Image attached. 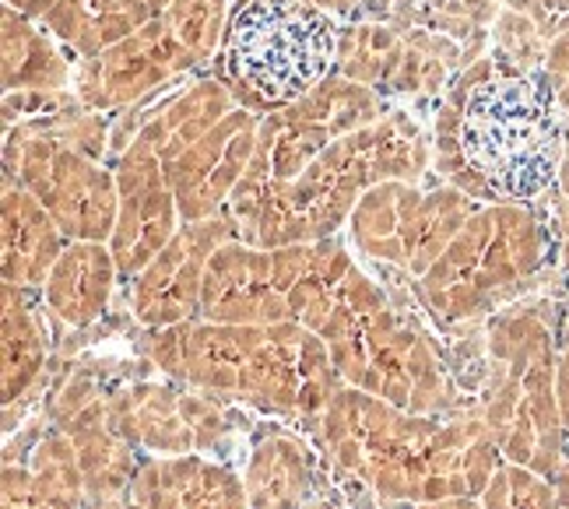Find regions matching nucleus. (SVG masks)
Returning a JSON list of instances; mask_svg holds the SVG:
<instances>
[{
    "label": "nucleus",
    "mask_w": 569,
    "mask_h": 509,
    "mask_svg": "<svg viewBox=\"0 0 569 509\" xmlns=\"http://www.w3.org/2000/svg\"><path fill=\"white\" fill-rule=\"evenodd\" d=\"M471 214L475 208L453 190L419 197L401 183H383L359 201L352 239L366 257L398 263L422 278Z\"/></svg>",
    "instance_id": "obj_8"
},
{
    "label": "nucleus",
    "mask_w": 569,
    "mask_h": 509,
    "mask_svg": "<svg viewBox=\"0 0 569 509\" xmlns=\"http://www.w3.org/2000/svg\"><path fill=\"white\" fill-rule=\"evenodd\" d=\"M345 380L327 345L296 320L253 327L232 401L274 418H320Z\"/></svg>",
    "instance_id": "obj_7"
},
{
    "label": "nucleus",
    "mask_w": 569,
    "mask_h": 509,
    "mask_svg": "<svg viewBox=\"0 0 569 509\" xmlns=\"http://www.w3.org/2000/svg\"><path fill=\"white\" fill-rule=\"evenodd\" d=\"M117 275V260L102 242H68L42 285V302L60 323L74 330L92 327L106 313Z\"/></svg>",
    "instance_id": "obj_19"
},
{
    "label": "nucleus",
    "mask_w": 569,
    "mask_h": 509,
    "mask_svg": "<svg viewBox=\"0 0 569 509\" xmlns=\"http://www.w3.org/2000/svg\"><path fill=\"white\" fill-rule=\"evenodd\" d=\"M120 214L117 229L109 236V253L117 260L123 278H138L151 260H156L172 236H177V197L162 183V169L156 151L141 141L120 172Z\"/></svg>",
    "instance_id": "obj_12"
},
{
    "label": "nucleus",
    "mask_w": 569,
    "mask_h": 509,
    "mask_svg": "<svg viewBox=\"0 0 569 509\" xmlns=\"http://www.w3.org/2000/svg\"><path fill=\"white\" fill-rule=\"evenodd\" d=\"M481 509H559L556 485L531 468L502 460L489 489L481 492Z\"/></svg>",
    "instance_id": "obj_22"
},
{
    "label": "nucleus",
    "mask_w": 569,
    "mask_h": 509,
    "mask_svg": "<svg viewBox=\"0 0 569 509\" xmlns=\"http://www.w3.org/2000/svg\"><path fill=\"white\" fill-rule=\"evenodd\" d=\"M117 429L141 453L177 457L197 453L193 429L183 415V393L162 383H127L106 397Z\"/></svg>",
    "instance_id": "obj_18"
},
{
    "label": "nucleus",
    "mask_w": 569,
    "mask_h": 509,
    "mask_svg": "<svg viewBox=\"0 0 569 509\" xmlns=\"http://www.w3.org/2000/svg\"><path fill=\"white\" fill-rule=\"evenodd\" d=\"M411 509H481V499H443V502H415Z\"/></svg>",
    "instance_id": "obj_26"
},
{
    "label": "nucleus",
    "mask_w": 569,
    "mask_h": 509,
    "mask_svg": "<svg viewBox=\"0 0 569 509\" xmlns=\"http://www.w3.org/2000/svg\"><path fill=\"white\" fill-rule=\"evenodd\" d=\"M313 426L327 463L380 502H436L443 415H411L345 383Z\"/></svg>",
    "instance_id": "obj_4"
},
{
    "label": "nucleus",
    "mask_w": 569,
    "mask_h": 509,
    "mask_svg": "<svg viewBox=\"0 0 569 509\" xmlns=\"http://www.w3.org/2000/svg\"><path fill=\"white\" fill-rule=\"evenodd\" d=\"M562 268H566V275H569V214H566V221H562Z\"/></svg>",
    "instance_id": "obj_28"
},
{
    "label": "nucleus",
    "mask_w": 569,
    "mask_h": 509,
    "mask_svg": "<svg viewBox=\"0 0 569 509\" xmlns=\"http://www.w3.org/2000/svg\"><path fill=\"white\" fill-rule=\"evenodd\" d=\"M57 429H63L74 442L84 489H89V502H109V499L127 496L144 457L134 442L117 429L106 397H99L89 408H81Z\"/></svg>",
    "instance_id": "obj_17"
},
{
    "label": "nucleus",
    "mask_w": 569,
    "mask_h": 509,
    "mask_svg": "<svg viewBox=\"0 0 569 509\" xmlns=\"http://www.w3.org/2000/svg\"><path fill=\"white\" fill-rule=\"evenodd\" d=\"M68 236L29 190L4 193V281L18 289H42L60 253L68 250Z\"/></svg>",
    "instance_id": "obj_20"
},
{
    "label": "nucleus",
    "mask_w": 569,
    "mask_h": 509,
    "mask_svg": "<svg viewBox=\"0 0 569 509\" xmlns=\"http://www.w3.org/2000/svg\"><path fill=\"white\" fill-rule=\"evenodd\" d=\"M4 296V313H0V380H4V408H14L26 397L36 380L47 369V327H42L26 289L8 285L0 289Z\"/></svg>",
    "instance_id": "obj_21"
},
{
    "label": "nucleus",
    "mask_w": 569,
    "mask_h": 509,
    "mask_svg": "<svg viewBox=\"0 0 569 509\" xmlns=\"http://www.w3.org/2000/svg\"><path fill=\"white\" fill-rule=\"evenodd\" d=\"M541 260L545 232L528 208H481L422 275V299L447 323L486 317L538 275Z\"/></svg>",
    "instance_id": "obj_6"
},
{
    "label": "nucleus",
    "mask_w": 569,
    "mask_h": 509,
    "mask_svg": "<svg viewBox=\"0 0 569 509\" xmlns=\"http://www.w3.org/2000/svg\"><path fill=\"white\" fill-rule=\"evenodd\" d=\"M127 499L141 509H250L243 478L204 453L144 457Z\"/></svg>",
    "instance_id": "obj_14"
},
{
    "label": "nucleus",
    "mask_w": 569,
    "mask_h": 509,
    "mask_svg": "<svg viewBox=\"0 0 569 509\" xmlns=\"http://www.w3.org/2000/svg\"><path fill=\"white\" fill-rule=\"evenodd\" d=\"M338 36L310 0H239L222 36L226 74L257 109H289L331 74Z\"/></svg>",
    "instance_id": "obj_5"
},
{
    "label": "nucleus",
    "mask_w": 569,
    "mask_h": 509,
    "mask_svg": "<svg viewBox=\"0 0 569 509\" xmlns=\"http://www.w3.org/2000/svg\"><path fill=\"white\" fill-rule=\"evenodd\" d=\"M313 335L327 345L338 376L411 415H450L457 390L426 330L387 306L377 281L356 263L335 285Z\"/></svg>",
    "instance_id": "obj_1"
},
{
    "label": "nucleus",
    "mask_w": 569,
    "mask_h": 509,
    "mask_svg": "<svg viewBox=\"0 0 569 509\" xmlns=\"http://www.w3.org/2000/svg\"><path fill=\"white\" fill-rule=\"evenodd\" d=\"M4 509H84L81 460L63 429L39 432L29 457L4 460Z\"/></svg>",
    "instance_id": "obj_15"
},
{
    "label": "nucleus",
    "mask_w": 569,
    "mask_h": 509,
    "mask_svg": "<svg viewBox=\"0 0 569 509\" xmlns=\"http://www.w3.org/2000/svg\"><path fill=\"white\" fill-rule=\"evenodd\" d=\"M102 509H141L138 502H130L127 496H120V499H109V502H99Z\"/></svg>",
    "instance_id": "obj_29"
},
{
    "label": "nucleus",
    "mask_w": 569,
    "mask_h": 509,
    "mask_svg": "<svg viewBox=\"0 0 569 509\" xmlns=\"http://www.w3.org/2000/svg\"><path fill=\"white\" fill-rule=\"evenodd\" d=\"M556 183H559V190L569 197V141H566V154H562V166H559V180H556Z\"/></svg>",
    "instance_id": "obj_27"
},
{
    "label": "nucleus",
    "mask_w": 569,
    "mask_h": 509,
    "mask_svg": "<svg viewBox=\"0 0 569 509\" xmlns=\"http://www.w3.org/2000/svg\"><path fill=\"white\" fill-rule=\"evenodd\" d=\"M243 492L250 509H306L317 502V450L292 429H268L243 463Z\"/></svg>",
    "instance_id": "obj_16"
},
{
    "label": "nucleus",
    "mask_w": 569,
    "mask_h": 509,
    "mask_svg": "<svg viewBox=\"0 0 569 509\" xmlns=\"http://www.w3.org/2000/svg\"><path fill=\"white\" fill-rule=\"evenodd\" d=\"M226 242L229 229L222 221H190L172 236L169 247L138 278H130V313L138 317V323L162 330L201 317L208 263Z\"/></svg>",
    "instance_id": "obj_9"
},
{
    "label": "nucleus",
    "mask_w": 569,
    "mask_h": 509,
    "mask_svg": "<svg viewBox=\"0 0 569 509\" xmlns=\"http://www.w3.org/2000/svg\"><path fill=\"white\" fill-rule=\"evenodd\" d=\"M201 320L250 323V327H271L292 320L278 253L232 239L226 247H218L204 275Z\"/></svg>",
    "instance_id": "obj_11"
},
{
    "label": "nucleus",
    "mask_w": 569,
    "mask_h": 509,
    "mask_svg": "<svg viewBox=\"0 0 569 509\" xmlns=\"http://www.w3.org/2000/svg\"><path fill=\"white\" fill-rule=\"evenodd\" d=\"M253 148V120L232 113L218 123L211 134L190 144L169 169V190L177 197L180 218L208 221L214 208L226 201V193L236 187Z\"/></svg>",
    "instance_id": "obj_13"
},
{
    "label": "nucleus",
    "mask_w": 569,
    "mask_h": 509,
    "mask_svg": "<svg viewBox=\"0 0 569 509\" xmlns=\"http://www.w3.org/2000/svg\"><path fill=\"white\" fill-rule=\"evenodd\" d=\"M566 141V120L541 74L478 81L457 120V151L471 180L510 204L535 201L559 180Z\"/></svg>",
    "instance_id": "obj_3"
},
{
    "label": "nucleus",
    "mask_w": 569,
    "mask_h": 509,
    "mask_svg": "<svg viewBox=\"0 0 569 509\" xmlns=\"http://www.w3.org/2000/svg\"><path fill=\"white\" fill-rule=\"evenodd\" d=\"M556 393H559V415L569 439V320L559 330V359H556Z\"/></svg>",
    "instance_id": "obj_24"
},
{
    "label": "nucleus",
    "mask_w": 569,
    "mask_h": 509,
    "mask_svg": "<svg viewBox=\"0 0 569 509\" xmlns=\"http://www.w3.org/2000/svg\"><path fill=\"white\" fill-rule=\"evenodd\" d=\"M559 335L531 306L492 313L486 327L478 415L492 432L502 460L556 478L569 439L556 393Z\"/></svg>",
    "instance_id": "obj_2"
},
{
    "label": "nucleus",
    "mask_w": 569,
    "mask_h": 509,
    "mask_svg": "<svg viewBox=\"0 0 569 509\" xmlns=\"http://www.w3.org/2000/svg\"><path fill=\"white\" fill-rule=\"evenodd\" d=\"M306 509H345V506H338V502H327V499H317V502H310Z\"/></svg>",
    "instance_id": "obj_30"
},
{
    "label": "nucleus",
    "mask_w": 569,
    "mask_h": 509,
    "mask_svg": "<svg viewBox=\"0 0 569 509\" xmlns=\"http://www.w3.org/2000/svg\"><path fill=\"white\" fill-rule=\"evenodd\" d=\"M552 485H556V502H559V509H569V453L562 460V468L556 471Z\"/></svg>",
    "instance_id": "obj_25"
},
{
    "label": "nucleus",
    "mask_w": 569,
    "mask_h": 509,
    "mask_svg": "<svg viewBox=\"0 0 569 509\" xmlns=\"http://www.w3.org/2000/svg\"><path fill=\"white\" fill-rule=\"evenodd\" d=\"M549 84H552V96L559 102V113L566 120L569 130V36L556 42L552 50V63H549Z\"/></svg>",
    "instance_id": "obj_23"
},
{
    "label": "nucleus",
    "mask_w": 569,
    "mask_h": 509,
    "mask_svg": "<svg viewBox=\"0 0 569 509\" xmlns=\"http://www.w3.org/2000/svg\"><path fill=\"white\" fill-rule=\"evenodd\" d=\"M26 183L71 242H106L113 236L120 201L109 172L39 141L26 159Z\"/></svg>",
    "instance_id": "obj_10"
}]
</instances>
